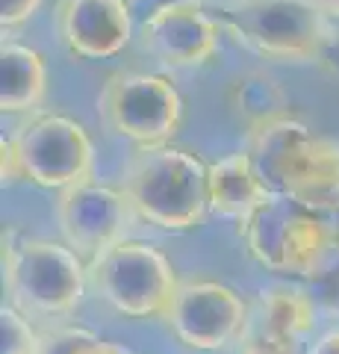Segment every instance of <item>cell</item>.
Listing matches in <instances>:
<instances>
[{"mask_svg":"<svg viewBox=\"0 0 339 354\" xmlns=\"http://www.w3.org/2000/svg\"><path fill=\"white\" fill-rule=\"evenodd\" d=\"M3 286L9 304L27 316H68L89 286V263L57 239L30 236L6 245Z\"/></svg>","mask_w":339,"mask_h":354,"instance_id":"4","label":"cell"},{"mask_svg":"<svg viewBox=\"0 0 339 354\" xmlns=\"http://www.w3.org/2000/svg\"><path fill=\"white\" fill-rule=\"evenodd\" d=\"M245 151L271 195L316 216H339V142L278 113L248 127Z\"/></svg>","mask_w":339,"mask_h":354,"instance_id":"1","label":"cell"},{"mask_svg":"<svg viewBox=\"0 0 339 354\" xmlns=\"http://www.w3.org/2000/svg\"><path fill=\"white\" fill-rule=\"evenodd\" d=\"M327 21H339V0H313Z\"/></svg>","mask_w":339,"mask_h":354,"instance_id":"22","label":"cell"},{"mask_svg":"<svg viewBox=\"0 0 339 354\" xmlns=\"http://www.w3.org/2000/svg\"><path fill=\"white\" fill-rule=\"evenodd\" d=\"M21 174L39 189L65 192L89 183L95 171V145L77 118L62 113H36L12 136Z\"/></svg>","mask_w":339,"mask_h":354,"instance_id":"8","label":"cell"},{"mask_svg":"<svg viewBox=\"0 0 339 354\" xmlns=\"http://www.w3.org/2000/svg\"><path fill=\"white\" fill-rule=\"evenodd\" d=\"M92 292L124 319H166L180 278L171 260L145 239H124L89 263Z\"/></svg>","mask_w":339,"mask_h":354,"instance_id":"6","label":"cell"},{"mask_svg":"<svg viewBox=\"0 0 339 354\" xmlns=\"http://www.w3.org/2000/svg\"><path fill=\"white\" fill-rule=\"evenodd\" d=\"M239 236L245 239L248 257L260 269L289 278H319L333 254L331 225L278 195H271L239 227Z\"/></svg>","mask_w":339,"mask_h":354,"instance_id":"5","label":"cell"},{"mask_svg":"<svg viewBox=\"0 0 339 354\" xmlns=\"http://www.w3.org/2000/svg\"><path fill=\"white\" fill-rule=\"evenodd\" d=\"M331 230H333V251H339V216H336V221L331 225Z\"/></svg>","mask_w":339,"mask_h":354,"instance_id":"23","label":"cell"},{"mask_svg":"<svg viewBox=\"0 0 339 354\" xmlns=\"http://www.w3.org/2000/svg\"><path fill=\"white\" fill-rule=\"evenodd\" d=\"M39 354H130V348H124L115 339L95 334L89 328L65 325V328H53L48 334H41Z\"/></svg>","mask_w":339,"mask_h":354,"instance_id":"16","label":"cell"},{"mask_svg":"<svg viewBox=\"0 0 339 354\" xmlns=\"http://www.w3.org/2000/svg\"><path fill=\"white\" fill-rule=\"evenodd\" d=\"M48 92V62L30 44L3 41L0 50V109L3 115L36 113Z\"/></svg>","mask_w":339,"mask_h":354,"instance_id":"15","label":"cell"},{"mask_svg":"<svg viewBox=\"0 0 339 354\" xmlns=\"http://www.w3.org/2000/svg\"><path fill=\"white\" fill-rule=\"evenodd\" d=\"M97 118L109 136L136 148L171 145L183 121V97L162 74L115 71L97 95Z\"/></svg>","mask_w":339,"mask_h":354,"instance_id":"7","label":"cell"},{"mask_svg":"<svg viewBox=\"0 0 339 354\" xmlns=\"http://www.w3.org/2000/svg\"><path fill=\"white\" fill-rule=\"evenodd\" d=\"M307 354H339V325L316 337L313 346L307 348Z\"/></svg>","mask_w":339,"mask_h":354,"instance_id":"21","label":"cell"},{"mask_svg":"<svg viewBox=\"0 0 339 354\" xmlns=\"http://www.w3.org/2000/svg\"><path fill=\"white\" fill-rule=\"evenodd\" d=\"M206 192H210V213L224 221H233L236 227H242L271 198L269 186L262 183L257 165L245 148L227 153L210 165Z\"/></svg>","mask_w":339,"mask_h":354,"instance_id":"13","label":"cell"},{"mask_svg":"<svg viewBox=\"0 0 339 354\" xmlns=\"http://www.w3.org/2000/svg\"><path fill=\"white\" fill-rule=\"evenodd\" d=\"M236 354H301L298 346H292V342H283V339H275L269 334H260V330L251 328L245 339L239 342Z\"/></svg>","mask_w":339,"mask_h":354,"instance_id":"18","label":"cell"},{"mask_svg":"<svg viewBox=\"0 0 339 354\" xmlns=\"http://www.w3.org/2000/svg\"><path fill=\"white\" fill-rule=\"evenodd\" d=\"M218 21L201 0H168L154 6L139 27V44L166 68L192 71L218 53Z\"/></svg>","mask_w":339,"mask_h":354,"instance_id":"11","label":"cell"},{"mask_svg":"<svg viewBox=\"0 0 339 354\" xmlns=\"http://www.w3.org/2000/svg\"><path fill=\"white\" fill-rule=\"evenodd\" d=\"M213 15L233 44L266 62H316L331 44V21L313 0H218Z\"/></svg>","mask_w":339,"mask_h":354,"instance_id":"3","label":"cell"},{"mask_svg":"<svg viewBox=\"0 0 339 354\" xmlns=\"http://www.w3.org/2000/svg\"><path fill=\"white\" fill-rule=\"evenodd\" d=\"M316 319H319L316 295L292 283H271L257 295L251 328L275 339L292 342V346H301L316 330Z\"/></svg>","mask_w":339,"mask_h":354,"instance_id":"14","label":"cell"},{"mask_svg":"<svg viewBox=\"0 0 339 354\" xmlns=\"http://www.w3.org/2000/svg\"><path fill=\"white\" fill-rule=\"evenodd\" d=\"M254 310L233 286L210 278L180 281L162 322L177 342L195 351H224L251 330Z\"/></svg>","mask_w":339,"mask_h":354,"instance_id":"9","label":"cell"},{"mask_svg":"<svg viewBox=\"0 0 339 354\" xmlns=\"http://www.w3.org/2000/svg\"><path fill=\"white\" fill-rule=\"evenodd\" d=\"M39 6L41 0H0V24H3V30L24 27L39 12Z\"/></svg>","mask_w":339,"mask_h":354,"instance_id":"19","label":"cell"},{"mask_svg":"<svg viewBox=\"0 0 339 354\" xmlns=\"http://www.w3.org/2000/svg\"><path fill=\"white\" fill-rule=\"evenodd\" d=\"M53 216L62 242L77 251L86 263L124 242L136 221L133 207L118 186L95 180L59 192L53 201Z\"/></svg>","mask_w":339,"mask_h":354,"instance_id":"10","label":"cell"},{"mask_svg":"<svg viewBox=\"0 0 339 354\" xmlns=\"http://www.w3.org/2000/svg\"><path fill=\"white\" fill-rule=\"evenodd\" d=\"M0 337H3L0 354H39L41 351V334L32 328L30 316L21 313L12 304H3V310H0Z\"/></svg>","mask_w":339,"mask_h":354,"instance_id":"17","label":"cell"},{"mask_svg":"<svg viewBox=\"0 0 339 354\" xmlns=\"http://www.w3.org/2000/svg\"><path fill=\"white\" fill-rule=\"evenodd\" d=\"M206 174L210 165L189 148H136L122 169L118 189L127 195L136 218L166 234H186L201 227L210 213Z\"/></svg>","mask_w":339,"mask_h":354,"instance_id":"2","label":"cell"},{"mask_svg":"<svg viewBox=\"0 0 339 354\" xmlns=\"http://www.w3.org/2000/svg\"><path fill=\"white\" fill-rule=\"evenodd\" d=\"M50 24L71 57L92 62L118 57L133 39L130 0H57Z\"/></svg>","mask_w":339,"mask_h":354,"instance_id":"12","label":"cell"},{"mask_svg":"<svg viewBox=\"0 0 339 354\" xmlns=\"http://www.w3.org/2000/svg\"><path fill=\"white\" fill-rule=\"evenodd\" d=\"M0 169H3V183H18L24 180V174H21V162H18V153L12 148V142L3 139V145H0Z\"/></svg>","mask_w":339,"mask_h":354,"instance_id":"20","label":"cell"}]
</instances>
